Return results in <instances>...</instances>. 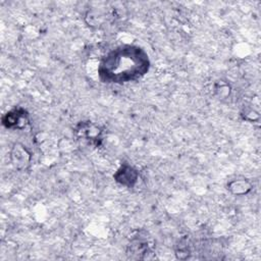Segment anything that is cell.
<instances>
[{
    "instance_id": "1",
    "label": "cell",
    "mask_w": 261,
    "mask_h": 261,
    "mask_svg": "<svg viewBox=\"0 0 261 261\" xmlns=\"http://www.w3.org/2000/svg\"><path fill=\"white\" fill-rule=\"evenodd\" d=\"M149 67L150 60L143 48L136 45H121L102 58L98 74L103 83L124 84L142 77Z\"/></svg>"
},
{
    "instance_id": "2",
    "label": "cell",
    "mask_w": 261,
    "mask_h": 261,
    "mask_svg": "<svg viewBox=\"0 0 261 261\" xmlns=\"http://www.w3.org/2000/svg\"><path fill=\"white\" fill-rule=\"evenodd\" d=\"M29 115L22 108L10 110L2 117V123L7 128H24L29 124Z\"/></svg>"
},
{
    "instance_id": "3",
    "label": "cell",
    "mask_w": 261,
    "mask_h": 261,
    "mask_svg": "<svg viewBox=\"0 0 261 261\" xmlns=\"http://www.w3.org/2000/svg\"><path fill=\"white\" fill-rule=\"evenodd\" d=\"M113 176H114V179L117 182L121 184L122 186L133 187L137 182L139 174L134 167L124 163L117 169V171Z\"/></svg>"
},
{
    "instance_id": "4",
    "label": "cell",
    "mask_w": 261,
    "mask_h": 261,
    "mask_svg": "<svg viewBox=\"0 0 261 261\" xmlns=\"http://www.w3.org/2000/svg\"><path fill=\"white\" fill-rule=\"evenodd\" d=\"M31 159V154L21 144H15L11 150V162L17 168H24Z\"/></svg>"
},
{
    "instance_id": "5",
    "label": "cell",
    "mask_w": 261,
    "mask_h": 261,
    "mask_svg": "<svg viewBox=\"0 0 261 261\" xmlns=\"http://www.w3.org/2000/svg\"><path fill=\"white\" fill-rule=\"evenodd\" d=\"M227 187L234 195H244L251 190V185L245 179H234L230 181Z\"/></svg>"
},
{
    "instance_id": "6",
    "label": "cell",
    "mask_w": 261,
    "mask_h": 261,
    "mask_svg": "<svg viewBox=\"0 0 261 261\" xmlns=\"http://www.w3.org/2000/svg\"><path fill=\"white\" fill-rule=\"evenodd\" d=\"M77 132L81 133L82 137H85L89 140H94L100 134L99 128L97 126L91 124V123H82L80 125V128H79Z\"/></svg>"
}]
</instances>
